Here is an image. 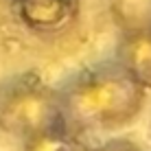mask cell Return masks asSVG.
I'll use <instances>...</instances> for the list:
<instances>
[{
	"label": "cell",
	"instance_id": "3957f363",
	"mask_svg": "<svg viewBox=\"0 0 151 151\" xmlns=\"http://www.w3.org/2000/svg\"><path fill=\"white\" fill-rule=\"evenodd\" d=\"M13 11L31 33L59 35L77 22L81 0H13Z\"/></svg>",
	"mask_w": 151,
	"mask_h": 151
},
{
	"label": "cell",
	"instance_id": "8992f818",
	"mask_svg": "<svg viewBox=\"0 0 151 151\" xmlns=\"http://www.w3.org/2000/svg\"><path fill=\"white\" fill-rule=\"evenodd\" d=\"M22 151H90V147L77 134L59 125L22 142Z\"/></svg>",
	"mask_w": 151,
	"mask_h": 151
},
{
	"label": "cell",
	"instance_id": "52a82bcc",
	"mask_svg": "<svg viewBox=\"0 0 151 151\" xmlns=\"http://www.w3.org/2000/svg\"><path fill=\"white\" fill-rule=\"evenodd\" d=\"M90 151H142V147L129 136H114L90 147Z\"/></svg>",
	"mask_w": 151,
	"mask_h": 151
},
{
	"label": "cell",
	"instance_id": "7a4b0ae2",
	"mask_svg": "<svg viewBox=\"0 0 151 151\" xmlns=\"http://www.w3.org/2000/svg\"><path fill=\"white\" fill-rule=\"evenodd\" d=\"M61 125L59 88L33 72H22L0 86V132L20 145Z\"/></svg>",
	"mask_w": 151,
	"mask_h": 151
},
{
	"label": "cell",
	"instance_id": "6da1fadb",
	"mask_svg": "<svg viewBox=\"0 0 151 151\" xmlns=\"http://www.w3.org/2000/svg\"><path fill=\"white\" fill-rule=\"evenodd\" d=\"M147 94L114 59L88 66L59 88L61 125L79 138L121 132L142 114Z\"/></svg>",
	"mask_w": 151,
	"mask_h": 151
},
{
	"label": "cell",
	"instance_id": "277c9868",
	"mask_svg": "<svg viewBox=\"0 0 151 151\" xmlns=\"http://www.w3.org/2000/svg\"><path fill=\"white\" fill-rule=\"evenodd\" d=\"M114 61L145 90H151V29L123 33L114 53Z\"/></svg>",
	"mask_w": 151,
	"mask_h": 151
},
{
	"label": "cell",
	"instance_id": "5b68a950",
	"mask_svg": "<svg viewBox=\"0 0 151 151\" xmlns=\"http://www.w3.org/2000/svg\"><path fill=\"white\" fill-rule=\"evenodd\" d=\"M107 9L121 35L151 29V0H107Z\"/></svg>",
	"mask_w": 151,
	"mask_h": 151
}]
</instances>
